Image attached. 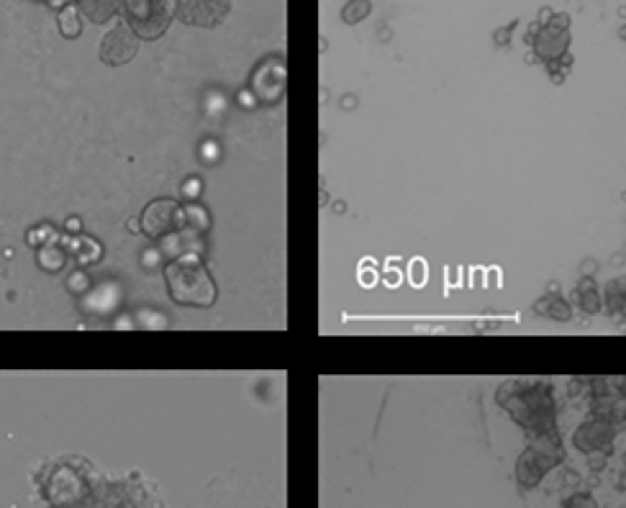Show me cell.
<instances>
[{"mask_svg":"<svg viewBox=\"0 0 626 508\" xmlns=\"http://www.w3.org/2000/svg\"><path fill=\"white\" fill-rule=\"evenodd\" d=\"M605 460H608V454L601 452V449L588 454V467H591V473H601V470L605 467Z\"/></svg>","mask_w":626,"mask_h":508,"instance_id":"cell-18","label":"cell"},{"mask_svg":"<svg viewBox=\"0 0 626 508\" xmlns=\"http://www.w3.org/2000/svg\"><path fill=\"white\" fill-rule=\"evenodd\" d=\"M139 52V42L134 28H129L126 23H118L103 36L100 42V59L105 64H113V67H121V64L131 62Z\"/></svg>","mask_w":626,"mask_h":508,"instance_id":"cell-5","label":"cell"},{"mask_svg":"<svg viewBox=\"0 0 626 508\" xmlns=\"http://www.w3.org/2000/svg\"><path fill=\"white\" fill-rule=\"evenodd\" d=\"M621 313L626 316V298H624V303H621Z\"/></svg>","mask_w":626,"mask_h":508,"instance_id":"cell-24","label":"cell"},{"mask_svg":"<svg viewBox=\"0 0 626 508\" xmlns=\"http://www.w3.org/2000/svg\"><path fill=\"white\" fill-rule=\"evenodd\" d=\"M562 508H598V503L588 493H572L562 501Z\"/></svg>","mask_w":626,"mask_h":508,"instance_id":"cell-15","label":"cell"},{"mask_svg":"<svg viewBox=\"0 0 626 508\" xmlns=\"http://www.w3.org/2000/svg\"><path fill=\"white\" fill-rule=\"evenodd\" d=\"M542 478H544V470L539 467L537 457H534V449L529 446L516 462V480L523 490H531V487H537L539 483H542Z\"/></svg>","mask_w":626,"mask_h":508,"instance_id":"cell-9","label":"cell"},{"mask_svg":"<svg viewBox=\"0 0 626 508\" xmlns=\"http://www.w3.org/2000/svg\"><path fill=\"white\" fill-rule=\"evenodd\" d=\"M596 267H598V265H596V262H593V260H588V262H583V267H580V270L591 275V272H596Z\"/></svg>","mask_w":626,"mask_h":508,"instance_id":"cell-22","label":"cell"},{"mask_svg":"<svg viewBox=\"0 0 626 508\" xmlns=\"http://www.w3.org/2000/svg\"><path fill=\"white\" fill-rule=\"evenodd\" d=\"M619 36H621V39H624V42H626V23H624V26H621V28H619Z\"/></svg>","mask_w":626,"mask_h":508,"instance_id":"cell-23","label":"cell"},{"mask_svg":"<svg viewBox=\"0 0 626 508\" xmlns=\"http://www.w3.org/2000/svg\"><path fill=\"white\" fill-rule=\"evenodd\" d=\"M180 224H182V211L173 198L154 200L141 213V229H144L146 236H154V239L173 233Z\"/></svg>","mask_w":626,"mask_h":508,"instance_id":"cell-4","label":"cell"},{"mask_svg":"<svg viewBox=\"0 0 626 508\" xmlns=\"http://www.w3.org/2000/svg\"><path fill=\"white\" fill-rule=\"evenodd\" d=\"M359 280H362L365 288H372V285H375V280H378V270H375L372 262H365V265L359 267Z\"/></svg>","mask_w":626,"mask_h":508,"instance_id":"cell-17","label":"cell"},{"mask_svg":"<svg viewBox=\"0 0 626 508\" xmlns=\"http://www.w3.org/2000/svg\"><path fill=\"white\" fill-rule=\"evenodd\" d=\"M613 437H616V432H613L611 421L593 419V421H588V424H583L578 432H575V437H572V444L578 446L580 452H585V454L596 452V449H601V452H605V454H611Z\"/></svg>","mask_w":626,"mask_h":508,"instance_id":"cell-7","label":"cell"},{"mask_svg":"<svg viewBox=\"0 0 626 508\" xmlns=\"http://www.w3.org/2000/svg\"><path fill=\"white\" fill-rule=\"evenodd\" d=\"M370 11H372L370 0H349V3L342 8V21L354 26V23H359L362 18H367Z\"/></svg>","mask_w":626,"mask_h":508,"instance_id":"cell-11","label":"cell"},{"mask_svg":"<svg viewBox=\"0 0 626 508\" xmlns=\"http://www.w3.org/2000/svg\"><path fill=\"white\" fill-rule=\"evenodd\" d=\"M231 11V0H178L175 18L185 26L214 28L219 26Z\"/></svg>","mask_w":626,"mask_h":508,"instance_id":"cell-2","label":"cell"},{"mask_svg":"<svg viewBox=\"0 0 626 508\" xmlns=\"http://www.w3.org/2000/svg\"><path fill=\"white\" fill-rule=\"evenodd\" d=\"M516 26H518V21H511L506 28H498V31H496V36H493V39H496V44H498V47H506V44L511 42V31H514V28H516Z\"/></svg>","mask_w":626,"mask_h":508,"instance_id":"cell-19","label":"cell"},{"mask_svg":"<svg viewBox=\"0 0 626 508\" xmlns=\"http://www.w3.org/2000/svg\"><path fill=\"white\" fill-rule=\"evenodd\" d=\"M544 316H550L552 321H570L572 311H570V306L562 301V298H550V308H547V313H544Z\"/></svg>","mask_w":626,"mask_h":508,"instance_id":"cell-13","label":"cell"},{"mask_svg":"<svg viewBox=\"0 0 626 508\" xmlns=\"http://www.w3.org/2000/svg\"><path fill=\"white\" fill-rule=\"evenodd\" d=\"M411 282H413V288L427 285V262H424V260H413L411 262Z\"/></svg>","mask_w":626,"mask_h":508,"instance_id":"cell-16","label":"cell"},{"mask_svg":"<svg viewBox=\"0 0 626 508\" xmlns=\"http://www.w3.org/2000/svg\"><path fill=\"white\" fill-rule=\"evenodd\" d=\"M550 26H557V28H570V16H567V13H552V18H550Z\"/></svg>","mask_w":626,"mask_h":508,"instance_id":"cell-21","label":"cell"},{"mask_svg":"<svg viewBox=\"0 0 626 508\" xmlns=\"http://www.w3.org/2000/svg\"><path fill=\"white\" fill-rule=\"evenodd\" d=\"M170 296L182 306H211L216 301V282L198 257H180L165 267Z\"/></svg>","mask_w":626,"mask_h":508,"instance_id":"cell-1","label":"cell"},{"mask_svg":"<svg viewBox=\"0 0 626 508\" xmlns=\"http://www.w3.org/2000/svg\"><path fill=\"white\" fill-rule=\"evenodd\" d=\"M57 26H59V31H62L64 39H77V36H80V31H83L80 11H77L72 3H69V6H64L62 11H59V16H57Z\"/></svg>","mask_w":626,"mask_h":508,"instance_id":"cell-10","label":"cell"},{"mask_svg":"<svg viewBox=\"0 0 626 508\" xmlns=\"http://www.w3.org/2000/svg\"><path fill=\"white\" fill-rule=\"evenodd\" d=\"M39 265H42L44 270H59L64 265V254L57 247H52V244H47V247L39 252Z\"/></svg>","mask_w":626,"mask_h":508,"instance_id":"cell-12","label":"cell"},{"mask_svg":"<svg viewBox=\"0 0 626 508\" xmlns=\"http://www.w3.org/2000/svg\"><path fill=\"white\" fill-rule=\"evenodd\" d=\"M126 16L134 26V34L144 39H154L162 34L170 18L167 8L157 0H126Z\"/></svg>","mask_w":626,"mask_h":508,"instance_id":"cell-3","label":"cell"},{"mask_svg":"<svg viewBox=\"0 0 626 508\" xmlns=\"http://www.w3.org/2000/svg\"><path fill=\"white\" fill-rule=\"evenodd\" d=\"M252 88H255V93H257V98H260V100L275 103L277 98L282 96V90H285V67H282V62L277 64V59H267V62H262L260 67L255 69Z\"/></svg>","mask_w":626,"mask_h":508,"instance_id":"cell-8","label":"cell"},{"mask_svg":"<svg viewBox=\"0 0 626 508\" xmlns=\"http://www.w3.org/2000/svg\"><path fill=\"white\" fill-rule=\"evenodd\" d=\"M398 282H400V270L390 262V265H388V270H386V285H388V288H395Z\"/></svg>","mask_w":626,"mask_h":508,"instance_id":"cell-20","label":"cell"},{"mask_svg":"<svg viewBox=\"0 0 626 508\" xmlns=\"http://www.w3.org/2000/svg\"><path fill=\"white\" fill-rule=\"evenodd\" d=\"M531 47H534V54L542 59L544 64L557 62L562 59L567 47H570V28H557V26H542L539 23L537 34L531 39Z\"/></svg>","mask_w":626,"mask_h":508,"instance_id":"cell-6","label":"cell"},{"mask_svg":"<svg viewBox=\"0 0 626 508\" xmlns=\"http://www.w3.org/2000/svg\"><path fill=\"white\" fill-rule=\"evenodd\" d=\"M578 298H580V308L585 311V313H598L601 311V298L596 290H578Z\"/></svg>","mask_w":626,"mask_h":508,"instance_id":"cell-14","label":"cell"}]
</instances>
